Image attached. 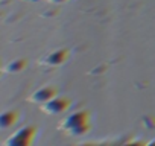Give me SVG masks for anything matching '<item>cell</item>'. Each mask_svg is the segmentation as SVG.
I'll use <instances>...</instances> for the list:
<instances>
[{
    "instance_id": "cell-3",
    "label": "cell",
    "mask_w": 155,
    "mask_h": 146,
    "mask_svg": "<svg viewBox=\"0 0 155 146\" xmlns=\"http://www.w3.org/2000/svg\"><path fill=\"white\" fill-rule=\"evenodd\" d=\"M34 132H35L34 128H29V126L21 128V129H18L12 137H9V138L6 140V143H8V144H29V143L32 141Z\"/></svg>"
},
{
    "instance_id": "cell-1",
    "label": "cell",
    "mask_w": 155,
    "mask_h": 146,
    "mask_svg": "<svg viewBox=\"0 0 155 146\" xmlns=\"http://www.w3.org/2000/svg\"><path fill=\"white\" fill-rule=\"evenodd\" d=\"M87 114L84 111L81 113H73L71 116H68L62 125H61V129L67 131L68 134H82L87 131L88 125H87Z\"/></svg>"
},
{
    "instance_id": "cell-4",
    "label": "cell",
    "mask_w": 155,
    "mask_h": 146,
    "mask_svg": "<svg viewBox=\"0 0 155 146\" xmlns=\"http://www.w3.org/2000/svg\"><path fill=\"white\" fill-rule=\"evenodd\" d=\"M55 95H56V90L46 85V87L37 90V91L31 96V101H32V102H46V101H49L50 98H53Z\"/></svg>"
},
{
    "instance_id": "cell-2",
    "label": "cell",
    "mask_w": 155,
    "mask_h": 146,
    "mask_svg": "<svg viewBox=\"0 0 155 146\" xmlns=\"http://www.w3.org/2000/svg\"><path fill=\"white\" fill-rule=\"evenodd\" d=\"M68 101L67 99H62V98H50L49 101L43 102V111L44 113H49V114H58V113H62L67 107H68Z\"/></svg>"
},
{
    "instance_id": "cell-7",
    "label": "cell",
    "mask_w": 155,
    "mask_h": 146,
    "mask_svg": "<svg viewBox=\"0 0 155 146\" xmlns=\"http://www.w3.org/2000/svg\"><path fill=\"white\" fill-rule=\"evenodd\" d=\"M23 67H25V61L18 59L17 62H14L12 65H9V67H8V70H11V71H15V70H18V68H23Z\"/></svg>"
},
{
    "instance_id": "cell-5",
    "label": "cell",
    "mask_w": 155,
    "mask_h": 146,
    "mask_svg": "<svg viewBox=\"0 0 155 146\" xmlns=\"http://www.w3.org/2000/svg\"><path fill=\"white\" fill-rule=\"evenodd\" d=\"M15 120H17V113L15 111H3V113H0V129L9 128Z\"/></svg>"
},
{
    "instance_id": "cell-6",
    "label": "cell",
    "mask_w": 155,
    "mask_h": 146,
    "mask_svg": "<svg viewBox=\"0 0 155 146\" xmlns=\"http://www.w3.org/2000/svg\"><path fill=\"white\" fill-rule=\"evenodd\" d=\"M65 56H67V52L65 50H55L53 53H50L49 56H46V61L44 62H47L50 65H58V64L64 62Z\"/></svg>"
}]
</instances>
